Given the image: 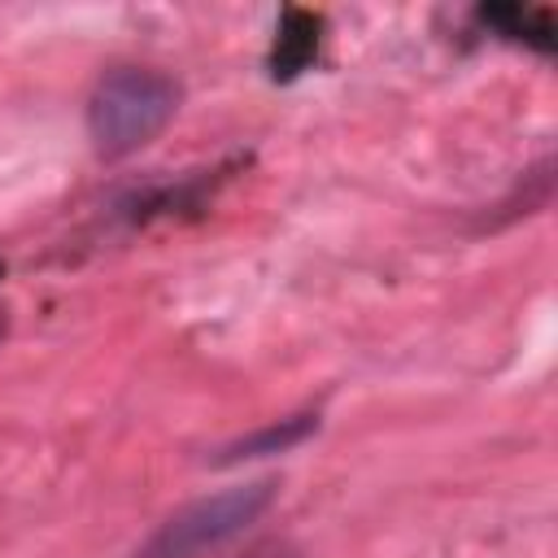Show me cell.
I'll return each mask as SVG.
<instances>
[{"mask_svg":"<svg viewBox=\"0 0 558 558\" xmlns=\"http://www.w3.org/2000/svg\"><path fill=\"white\" fill-rule=\"evenodd\" d=\"M183 87L153 65H118L87 96V140L96 157L122 161L153 144L179 113Z\"/></svg>","mask_w":558,"mask_h":558,"instance_id":"1","label":"cell"},{"mask_svg":"<svg viewBox=\"0 0 558 558\" xmlns=\"http://www.w3.org/2000/svg\"><path fill=\"white\" fill-rule=\"evenodd\" d=\"M275 480H244L218 493H205L157 523V532L131 558H209L235 536H244L275 501Z\"/></svg>","mask_w":558,"mask_h":558,"instance_id":"2","label":"cell"},{"mask_svg":"<svg viewBox=\"0 0 558 558\" xmlns=\"http://www.w3.org/2000/svg\"><path fill=\"white\" fill-rule=\"evenodd\" d=\"M318 44H323V17L310 9H283L270 44V78L292 83L318 57Z\"/></svg>","mask_w":558,"mask_h":558,"instance_id":"3","label":"cell"},{"mask_svg":"<svg viewBox=\"0 0 558 558\" xmlns=\"http://www.w3.org/2000/svg\"><path fill=\"white\" fill-rule=\"evenodd\" d=\"M318 432V414H288L279 423H266L248 436H235L231 445H222L209 462L214 466H235V462H253V458H270V453H288L296 445H305Z\"/></svg>","mask_w":558,"mask_h":558,"instance_id":"4","label":"cell"},{"mask_svg":"<svg viewBox=\"0 0 558 558\" xmlns=\"http://www.w3.org/2000/svg\"><path fill=\"white\" fill-rule=\"evenodd\" d=\"M480 22L501 31L506 39H523L532 44L536 52H554V17L545 9H523V4H484L480 9Z\"/></svg>","mask_w":558,"mask_h":558,"instance_id":"5","label":"cell"},{"mask_svg":"<svg viewBox=\"0 0 558 558\" xmlns=\"http://www.w3.org/2000/svg\"><path fill=\"white\" fill-rule=\"evenodd\" d=\"M4 336H9V305L0 301V340H4Z\"/></svg>","mask_w":558,"mask_h":558,"instance_id":"6","label":"cell"},{"mask_svg":"<svg viewBox=\"0 0 558 558\" xmlns=\"http://www.w3.org/2000/svg\"><path fill=\"white\" fill-rule=\"evenodd\" d=\"M270 554H275V545H270V549H253V554H244V558H270ZM279 558H283V549H279Z\"/></svg>","mask_w":558,"mask_h":558,"instance_id":"7","label":"cell"}]
</instances>
